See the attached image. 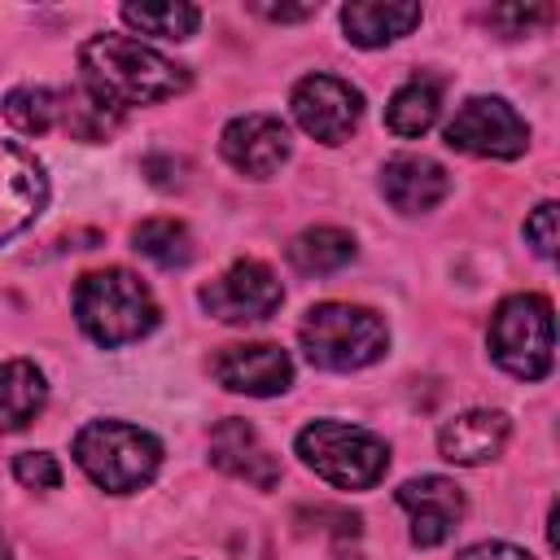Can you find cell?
<instances>
[{
	"label": "cell",
	"mask_w": 560,
	"mask_h": 560,
	"mask_svg": "<svg viewBox=\"0 0 560 560\" xmlns=\"http://www.w3.org/2000/svg\"><path fill=\"white\" fill-rule=\"evenodd\" d=\"M83 92L122 114L131 105H158L166 96H179L188 88V70L162 57L158 48L131 39V35H92L79 48Z\"/></svg>",
	"instance_id": "1"
},
{
	"label": "cell",
	"mask_w": 560,
	"mask_h": 560,
	"mask_svg": "<svg viewBox=\"0 0 560 560\" xmlns=\"http://www.w3.org/2000/svg\"><path fill=\"white\" fill-rule=\"evenodd\" d=\"M74 319L96 346L118 350V346L140 341L144 332H153L158 302H153V293H149V284L140 276H131L127 267H105V271L79 276V284H74Z\"/></svg>",
	"instance_id": "2"
},
{
	"label": "cell",
	"mask_w": 560,
	"mask_h": 560,
	"mask_svg": "<svg viewBox=\"0 0 560 560\" xmlns=\"http://www.w3.org/2000/svg\"><path fill=\"white\" fill-rule=\"evenodd\" d=\"M79 468L109 494H131L162 468V442L127 420H92L74 433Z\"/></svg>",
	"instance_id": "3"
},
{
	"label": "cell",
	"mask_w": 560,
	"mask_h": 560,
	"mask_svg": "<svg viewBox=\"0 0 560 560\" xmlns=\"http://www.w3.org/2000/svg\"><path fill=\"white\" fill-rule=\"evenodd\" d=\"M302 350L315 368L324 372H354L368 368L385 354L389 346V328L376 311L368 306H350V302H319L306 311L302 328Z\"/></svg>",
	"instance_id": "4"
},
{
	"label": "cell",
	"mask_w": 560,
	"mask_h": 560,
	"mask_svg": "<svg viewBox=\"0 0 560 560\" xmlns=\"http://www.w3.org/2000/svg\"><path fill=\"white\" fill-rule=\"evenodd\" d=\"M298 455L315 477L341 490H372L389 468V446L376 433L341 420H311L298 433Z\"/></svg>",
	"instance_id": "5"
},
{
	"label": "cell",
	"mask_w": 560,
	"mask_h": 560,
	"mask_svg": "<svg viewBox=\"0 0 560 560\" xmlns=\"http://www.w3.org/2000/svg\"><path fill=\"white\" fill-rule=\"evenodd\" d=\"M490 354L521 381H542L556 363L551 302L542 293H512L490 315Z\"/></svg>",
	"instance_id": "6"
},
{
	"label": "cell",
	"mask_w": 560,
	"mask_h": 560,
	"mask_svg": "<svg viewBox=\"0 0 560 560\" xmlns=\"http://www.w3.org/2000/svg\"><path fill=\"white\" fill-rule=\"evenodd\" d=\"M446 144L459 149V153H472V158L512 162V158L525 153L529 127L503 96H472L446 122Z\"/></svg>",
	"instance_id": "7"
},
{
	"label": "cell",
	"mask_w": 560,
	"mask_h": 560,
	"mask_svg": "<svg viewBox=\"0 0 560 560\" xmlns=\"http://www.w3.org/2000/svg\"><path fill=\"white\" fill-rule=\"evenodd\" d=\"M280 302H284V289H280L276 271L258 258L232 262L219 280H210L201 289V306L223 324H258V319L276 315Z\"/></svg>",
	"instance_id": "8"
},
{
	"label": "cell",
	"mask_w": 560,
	"mask_h": 560,
	"mask_svg": "<svg viewBox=\"0 0 560 560\" xmlns=\"http://www.w3.org/2000/svg\"><path fill=\"white\" fill-rule=\"evenodd\" d=\"M289 105H293L298 127H302L306 136L324 140V144L350 140L354 127H359V114H363L359 88H350V83L337 79V74H306V79H298Z\"/></svg>",
	"instance_id": "9"
},
{
	"label": "cell",
	"mask_w": 560,
	"mask_h": 560,
	"mask_svg": "<svg viewBox=\"0 0 560 560\" xmlns=\"http://www.w3.org/2000/svg\"><path fill=\"white\" fill-rule=\"evenodd\" d=\"M219 153L249 179H271L289 162V127L276 114H241L223 127Z\"/></svg>",
	"instance_id": "10"
},
{
	"label": "cell",
	"mask_w": 560,
	"mask_h": 560,
	"mask_svg": "<svg viewBox=\"0 0 560 560\" xmlns=\"http://www.w3.org/2000/svg\"><path fill=\"white\" fill-rule=\"evenodd\" d=\"M214 381L232 394H249V398H271L284 394L293 385V363L280 346L271 341H254V346H228L214 354L210 363Z\"/></svg>",
	"instance_id": "11"
},
{
	"label": "cell",
	"mask_w": 560,
	"mask_h": 560,
	"mask_svg": "<svg viewBox=\"0 0 560 560\" xmlns=\"http://www.w3.org/2000/svg\"><path fill=\"white\" fill-rule=\"evenodd\" d=\"M48 201V175L22 144L0 140V241L18 236Z\"/></svg>",
	"instance_id": "12"
},
{
	"label": "cell",
	"mask_w": 560,
	"mask_h": 560,
	"mask_svg": "<svg viewBox=\"0 0 560 560\" xmlns=\"http://www.w3.org/2000/svg\"><path fill=\"white\" fill-rule=\"evenodd\" d=\"M398 508L411 521V542L438 547L455 534V525L464 516V490L446 477H416L398 490Z\"/></svg>",
	"instance_id": "13"
},
{
	"label": "cell",
	"mask_w": 560,
	"mask_h": 560,
	"mask_svg": "<svg viewBox=\"0 0 560 560\" xmlns=\"http://www.w3.org/2000/svg\"><path fill=\"white\" fill-rule=\"evenodd\" d=\"M210 464L245 486L271 490L280 481V459L262 446L258 429L249 420H219L210 433Z\"/></svg>",
	"instance_id": "14"
},
{
	"label": "cell",
	"mask_w": 560,
	"mask_h": 560,
	"mask_svg": "<svg viewBox=\"0 0 560 560\" xmlns=\"http://www.w3.org/2000/svg\"><path fill=\"white\" fill-rule=\"evenodd\" d=\"M381 192L394 210L402 214H424L433 206L446 201L451 192V175L446 166H438L433 158H416V153H402V158H389L385 171H381Z\"/></svg>",
	"instance_id": "15"
},
{
	"label": "cell",
	"mask_w": 560,
	"mask_h": 560,
	"mask_svg": "<svg viewBox=\"0 0 560 560\" xmlns=\"http://www.w3.org/2000/svg\"><path fill=\"white\" fill-rule=\"evenodd\" d=\"M508 433H512V424H508L503 411L477 407V411H464V416H455V420L442 424L438 451H442V459L472 468V464L494 459V455L508 446Z\"/></svg>",
	"instance_id": "16"
},
{
	"label": "cell",
	"mask_w": 560,
	"mask_h": 560,
	"mask_svg": "<svg viewBox=\"0 0 560 560\" xmlns=\"http://www.w3.org/2000/svg\"><path fill=\"white\" fill-rule=\"evenodd\" d=\"M341 26H346L350 44L381 48V44L407 35L411 26H420V4H411V0H354L341 9Z\"/></svg>",
	"instance_id": "17"
},
{
	"label": "cell",
	"mask_w": 560,
	"mask_h": 560,
	"mask_svg": "<svg viewBox=\"0 0 560 560\" xmlns=\"http://www.w3.org/2000/svg\"><path fill=\"white\" fill-rule=\"evenodd\" d=\"M44 398H48V385H44V372L31 359L0 363V433L31 424L39 416Z\"/></svg>",
	"instance_id": "18"
},
{
	"label": "cell",
	"mask_w": 560,
	"mask_h": 560,
	"mask_svg": "<svg viewBox=\"0 0 560 560\" xmlns=\"http://www.w3.org/2000/svg\"><path fill=\"white\" fill-rule=\"evenodd\" d=\"M438 109H442V88H438V79L411 74V79L389 96V105H385V127H389L394 136L411 140V136H424V131L438 122Z\"/></svg>",
	"instance_id": "19"
},
{
	"label": "cell",
	"mask_w": 560,
	"mask_h": 560,
	"mask_svg": "<svg viewBox=\"0 0 560 560\" xmlns=\"http://www.w3.org/2000/svg\"><path fill=\"white\" fill-rule=\"evenodd\" d=\"M289 267L302 271V276H328V271H341L350 258H354V236L341 232V228H306L289 241Z\"/></svg>",
	"instance_id": "20"
},
{
	"label": "cell",
	"mask_w": 560,
	"mask_h": 560,
	"mask_svg": "<svg viewBox=\"0 0 560 560\" xmlns=\"http://www.w3.org/2000/svg\"><path fill=\"white\" fill-rule=\"evenodd\" d=\"M131 241H136V249H140L149 262H158V267H166V271L192 262V236H188V228L175 223V219H144V223L131 232Z\"/></svg>",
	"instance_id": "21"
},
{
	"label": "cell",
	"mask_w": 560,
	"mask_h": 560,
	"mask_svg": "<svg viewBox=\"0 0 560 560\" xmlns=\"http://www.w3.org/2000/svg\"><path fill=\"white\" fill-rule=\"evenodd\" d=\"M122 22L136 26L140 35H158V39H188L201 26V9L197 4H122Z\"/></svg>",
	"instance_id": "22"
},
{
	"label": "cell",
	"mask_w": 560,
	"mask_h": 560,
	"mask_svg": "<svg viewBox=\"0 0 560 560\" xmlns=\"http://www.w3.org/2000/svg\"><path fill=\"white\" fill-rule=\"evenodd\" d=\"M4 118H9L22 136H44V131H52V127L61 122V96H57L52 88H35V83L13 88V92L4 96Z\"/></svg>",
	"instance_id": "23"
},
{
	"label": "cell",
	"mask_w": 560,
	"mask_h": 560,
	"mask_svg": "<svg viewBox=\"0 0 560 560\" xmlns=\"http://www.w3.org/2000/svg\"><path fill=\"white\" fill-rule=\"evenodd\" d=\"M61 122L79 140H105L118 127V114L105 109V105H96L88 92H70V96H61Z\"/></svg>",
	"instance_id": "24"
},
{
	"label": "cell",
	"mask_w": 560,
	"mask_h": 560,
	"mask_svg": "<svg viewBox=\"0 0 560 560\" xmlns=\"http://www.w3.org/2000/svg\"><path fill=\"white\" fill-rule=\"evenodd\" d=\"M13 477H18L26 490H52V486H61V468H57V459H52L48 451H26V455H18V459H13Z\"/></svg>",
	"instance_id": "25"
},
{
	"label": "cell",
	"mask_w": 560,
	"mask_h": 560,
	"mask_svg": "<svg viewBox=\"0 0 560 560\" xmlns=\"http://www.w3.org/2000/svg\"><path fill=\"white\" fill-rule=\"evenodd\" d=\"M551 13H556L551 4H499V9H490V22L503 26L508 35H521L538 22H551Z\"/></svg>",
	"instance_id": "26"
},
{
	"label": "cell",
	"mask_w": 560,
	"mask_h": 560,
	"mask_svg": "<svg viewBox=\"0 0 560 560\" xmlns=\"http://www.w3.org/2000/svg\"><path fill=\"white\" fill-rule=\"evenodd\" d=\"M525 241H529L542 258L556 254V201H542V206L529 210V219H525Z\"/></svg>",
	"instance_id": "27"
},
{
	"label": "cell",
	"mask_w": 560,
	"mask_h": 560,
	"mask_svg": "<svg viewBox=\"0 0 560 560\" xmlns=\"http://www.w3.org/2000/svg\"><path fill=\"white\" fill-rule=\"evenodd\" d=\"M455 560H534V556L512 542H477V547H464Z\"/></svg>",
	"instance_id": "28"
},
{
	"label": "cell",
	"mask_w": 560,
	"mask_h": 560,
	"mask_svg": "<svg viewBox=\"0 0 560 560\" xmlns=\"http://www.w3.org/2000/svg\"><path fill=\"white\" fill-rule=\"evenodd\" d=\"M249 9L262 13V18H271V22H302V18H311L319 4H262V0H254Z\"/></svg>",
	"instance_id": "29"
},
{
	"label": "cell",
	"mask_w": 560,
	"mask_h": 560,
	"mask_svg": "<svg viewBox=\"0 0 560 560\" xmlns=\"http://www.w3.org/2000/svg\"><path fill=\"white\" fill-rule=\"evenodd\" d=\"M0 560H13V556H9V542H4V538H0Z\"/></svg>",
	"instance_id": "30"
}]
</instances>
